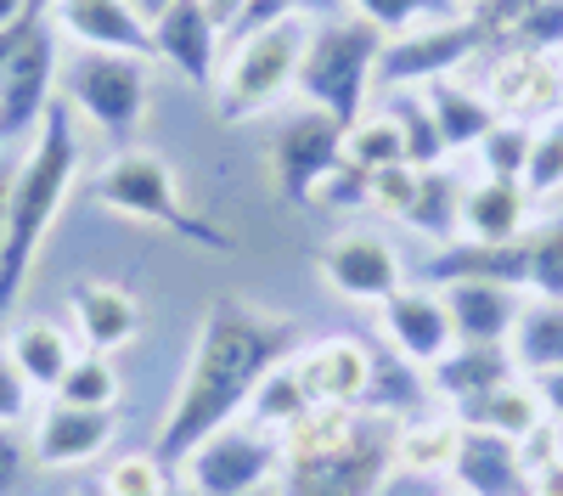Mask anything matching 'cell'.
Returning a JSON list of instances; mask_svg holds the SVG:
<instances>
[{
    "mask_svg": "<svg viewBox=\"0 0 563 496\" xmlns=\"http://www.w3.org/2000/svg\"><path fill=\"white\" fill-rule=\"evenodd\" d=\"M299 350V328L288 316H276L265 305L249 299H214L198 322L192 355L186 373L164 406V423L153 434V458L169 469H180V458L198 440H209L214 429L249 418V400L260 395V384Z\"/></svg>",
    "mask_w": 563,
    "mask_h": 496,
    "instance_id": "1",
    "label": "cell"
},
{
    "mask_svg": "<svg viewBox=\"0 0 563 496\" xmlns=\"http://www.w3.org/2000/svg\"><path fill=\"white\" fill-rule=\"evenodd\" d=\"M400 469V418L316 406L282 434V496H378Z\"/></svg>",
    "mask_w": 563,
    "mask_h": 496,
    "instance_id": "2",
    "label": "cell"
},
{
    "mask_svg": "<svg viewBox=\"0 0 563 496\" xmlns=\"http://www.w3.org/2000/svg\"><path fill=\"white\" fill-rule=\"evenodd\" d=\"M79 169H85V147H79V130H74V108L57 97V108L34 130V142L18 164V180H12L7 238H0V316H7L18 305V294L29 288L34 260H40L45 238H52Z\"/></svg>",
    "mask_w": 563,
    "mask_h": 496,
    "instance_id": "3",
    "label": "cell"
},
{
    "mask_svg": "<svg viewBox=\"0 0 563 496\" xmlns=\"http://www.w3.org/2000/svg\"><path fill=\"white\" fill-rule=\"evenodd\" d=\"M97 203L124 214V220H141V225H158V232L192 243V249H214V254H231L238 249V238L225 232V225L203 220L192 203L180 198V180L175 169L147 153V147H119L102 175H97Z\"/></svg>",
    "mask_w": 563,
    "mask_h": 496,
    "instance_id": "4",
    "label": "cell"
},
{
    "mask_svg": "<svg viewBox=\"0 0 563 496\" xmlns=\"http://www.w3.org/2000/svg\"><path fill=\"white\" fill-rule=\"evenodd\" d=\"M384 45H389V34L378 23L355 18V12L310 23V45H305V63H299V79H294L305 108L333 113L350 130L366 113V90H372V79H378Z\"/></svg>",
    "mask_w": 563,
    "mask_h": 496,
    "instance_id": "5",
    "label": "cell"
},
{
    "mask_svg": "<svg viewBox=\"0 0 563 496\" xmlns=\"http://www.w3.org/2000/svg\"><path fill=\"white\" fill-rule=\"evenodd\" d=\"M305 45H310L305 18H288V23L265 29V34H249L238 45H225L220 85H214V119L243 124V119H260L271 102H282V90H294V79H299Z\"/></svg>",
    "mask_w": 563,
    "mask_h": 496,
    "instance_id": "6",
    "label": "cell"
},
{
    "mask_svg": "<svg viewBox=\"0 0 563 496\" xmlns=\"http://www.w3.org/2000/svg\"><path fill=\"white\" fill-rule=\"evenodd\" d=\"M63 102L90 119L108 142H130L147 119V57H119V52H79L57 74Z\"/></svg>",
    "mask_w": 563,
    "mask_h": 496,
    "instance_id": "7",
    "label": "cell"
},
{
    "mask_svg": "<svg viewBox=\"0 0 563 496\" xmlns=\"http://www.w3.org/2000/svg\"><path fill=\"white\" fill-rule=\"evenodd\" d=\"M180 480L192 496H243V491L276 485L282 480V434H271L254 418H238L186 451Z\"/></svg>",
    "mask_w": 563,
    "mask_h": 496,
    "instance_id": "8",
    "label": "cell"
},
{
    "mask_svg": "<svg viewBox=\"0 0 563 496\" xmlns=\"http://www.w3.org/2000/svg\"><path fill=\"white\" fill-rule=\"evenodd\" d=\"M344 164V124L321 108H299L271 135V180L282 203H310L316 187Z\"/></svg>",
    "mask_w": 563,
    "mask_h": 496,
    "instance_id": "9",
    "label": "cell"
},
{
    "mask_svg": "<svg viewBox=\"0 0 563 496\" xmlns=\"http://www.w3.org/2000/svg\"><path fill=\"white\" fill-rule=\"evenodd\" d=\"M479 52H490V40L474 18H451V23H429V29H411V34H395L378 57V79L406 90V85H434V79H451L462 63H474Z\"/></svg>",
    "mask_w": 563,
    "mask_h": 496,
    "instance_id": "10",
    "label": "cell"
},
{
    "mask_svg": "<svg viewBox=\"0 0 563 496\" xmlns=\"http://www.w3.org/2000/svg\"><path fill=\"white\" fill-rule=\"evenodd\" d=\"M57 34L45 23L23 52L0 68V142H23L45 124V113L57 108Z\"/></svg>",
    "mask_w": 563,
    "mask_h": 496,
    "instance_id": "11",
    "label": "cell"
},
{
    "mask_svg": "<svg viewBox=\"0 0 563 496\" xmlns=\"http://www.w3.org/2000/svg\"><path fill=\"white\" fill-rule=\"evenodd\" d=\"M294 378L305 384L310 406H366V389H372V367H378V355H372L361 339H316L305 350L288 355Z\"/></svg>",
    "mask_w": 563,
    "mask_h": 496,
    "instance_id": "12",
    "label": "cell"
},
{
    "mask_svg": "<svg viewBox=\"0 0 563 496\" xmlns=\"http://www.w3.org/2000/svg\"><path fill=\"white\" fill-rule=\"evenodd\" d=\"M153 57L169 63L186 85H198V90H209L220 79L225 40H220L214 18L203 12V0H175L169 12L153 18Z\"/></svg>",
    "mask_w": 563,
    "mask_h": 496,
    "instance_id": "13",
    "label": "cell"
},
{
    "mask_svg": "<svg viewBox=\"0 0 563 496\" xmlns=\"http://www.w3.org/2000/svg\"><path fill=\"white\" fill-rule=\"evenodd\" d=\"M52 23L79 52H119L153 57V23L130 0H52Z\"/></svg>",
    "mask_w": 563,
    "mask_h": 496,
    "instance_id": "14",
    "label": "cell"
},
{
    "mask_svg": "<svg viewBox=\"0 0 563 496\" xmlns=\"http://www.w3.org/2000/svg\"><path fill=\"white\" fill-rule=\"evenodd\" d=\"M378 322H384V339L400 361L411 367H434L440 355H451L456 344V328H451V310L434 288H395L384 305H378Z\"/></svg>",
    "mask_w": 563,
    "mask_h": 496,
    "instance_id": "15",
    "label": "cell"
},
{
    "mask_svg": "<svg viewBox=\"0 0 563 496\" xmlns=\"http://www.w3.org/2000/svg\"><path fill=\"white\" fill-rule=\"evenodd\" d=\"M321 277L339 299H355V305H384L395 288H400V260L384 238L372 232H344L321 249Z\"/></svg>",
    "mask_w": 563,
    "mask_h": 496,
    "instance_id": "16",
    "label": "cell"
},
{
    "mask_svg": "<svg viewBox=\"0 0 563 496\" xmlns=\"http://www.w3.org/2000/svg\"><path fill=\"white\" fill-rule=\"evenodd\" d=\"M113 440V412L108 406H68V400H52L40 412V429H34V463L40 469H85L97 463Z\"/></svg>",
    "mask_w": 563,
    "mask_h": 496,
    "instance_id": "17",
    "label": "cell"
},
{
    "mask_svg": "<svg viewBox=\"0 0 563 496\" xmlns=\"http://www.w3.org/2000/svg\"><path fill=\"white\" fill-rule=\"evenodd\" d=\"M422 277L434 288L451 283H507V288H530V243L507 238V243H479V238H456L440 243L422 260Z\"/></svg>",
    "mask_w": 563,
    "mask_h": 496,
    "instance_id": "18",
    "label": "cell"
},
{
    "mask_svg": "<svg viewBox=\"0 0 563 496\" xmlns=\"http://www.w3.org/2000/svg\"><path fill=\"white\" fill-rule=\"evenodd\" d=\"M456 496H530V469L519 440H501L485 429H462L456 458H451Z\"/></svg>",
    "mask_w": 563,
    "mask_h": 496,
    "instance_id": "19",
    "label": "cell"
},
{
    "mask_svg": "<svg viewBox=\"0 0 563 496\" xmlns=\"http://www.w3.org/2000/svg\"><path fill=\"white\" fill-rule=\"evenodd\" d=\"M68 310H74V333L85 350H124L141 339V299L119 283H102V277H85L68 288Z\"/></svg>",
    "mask_w": 563,
    "mask_h": 496,
    "instance_id": "20",
    "label": "cell"
},
{
    "mask_svg": "<svg viewBox=\"0 0 563 496\" xmlns=\"http://www.w3.org/2000/svg\"><path fill=\"white\" fill-rule=\"evenodd\" d=\"M485 97L501 119H530L563 102V68L547 52H496Z\"/></svg>",
    "mask_w": 563,
    "mask_h": 496,
    "instance_id": "21",
    "label": "cell"
},
{
    "mask_svg": "<svg viewBox=\"0 0 563 496\" xmlns=\"http://www.w3.org/2000/svg\"><path fill=\"white\" fill-rule=\"evenodd\" d=\"M440 299L451 310L456 344H507L530 294L507 288V283H451V288H440Z\"/></svg>",
    "mask_w": 563,
    "mask_h": 496,
    "instance_id": "22",
    "label": "cell"
},
{
    "mask_svg": "<svg viewBox=\"0 0 563 496\" xmlns=\"http://www.w3.org/2000/svg\"><path fill=\"white\" fill-rule=\"evenodd\" d=\"M525 232H530V192H525V180L479 175L474 187L462 192V238L507 243V238H525Z\"/></svg>",
    "mask_w": 563,
    "mask_h": 496,
    "instance_id": "23",
    "label": "cell"
},
{
    "mask_svg": "<svg viewBox=\"0 0 563 496\" xmlns=\"http://www.w3.org/2000/svg\"><path fill=\"white\" fill-rule=\"evenodd\" d=\"M7 355H12V367L29 378V389H34V395H57V384H63V373L74 367L79 344H74V333H68L63 322L29 316V322H18V328H12Z\"/></svg>",
    "mask_w": 563,
    "mask_h": 496,
    "instance_id": "24",
    "label": "cell"
},
{
    "mask_svg": "<svg viewBox=\"0 0 563 496\" xmlns=\"http://www.w3.org/2000/svg\"><path fill=\"white\" fill-rule=\"evenodd\" d=\"M507 378H525L519 367H512L507 344H451V355H440L429 367V384L451 400V406H467L479 400L485 389L507 384Z\"/></svg>",
    "mask_w": 563,
    "mask_h": 496,
    "instance_id": "25",
    "label": "cell"
},
{
    "mask_svg": "<svg viewBox=\"0 0 563 496\" xmlns=\"http://www.w3.org/2000/svg\"><path fill=\"white\" fill-rule=\"evenodd\" d=\"M456 423L462 429H485V434H501V440H525L547 423V406L536 395L530 378H507L496 389H485L479 400L456 406Z\"/></svg>",
    "mask_w": 563,
    "mask_h": 496,
    "instance_id": "26",
    "label": "cell"
},
{
    "mask_svg": "<svg viewBox=\"0 0 563 496\" xmlns=\"http://www.w3.org/2000/svg\"><path fill=\"white\" fill-rule=\"evenodd\" d=\"M507 355L525 378H541V373H558L563 367V299H525L519 322H512V339H507Z\"/></svg>",
    "mask_w": 563,
    "mask_h": 496,
    "instance_id": "27",
    "label": "cell"
},
{
    "mask_svg": "<svg viewBox=\"0 0 563 496\" xmlns=\"http://www.w3.org/2000/svg\"><path fill=\"white\" fill-rule=\"evenodd\" d=\"M422 102H429V113H434V124H440L445 153L479 147V142H485V130L501 119V113L490 108V97H479V90H467V85H456V79L422 85Z\"/></svg>",
    "mask_w": 563,
    "mask_h": 496,
    "instance_id": "28",
    "label": "cell"
},
{
    "mask_svg": "<svg viewBox=\"0 0 563 496\" xmlns=\"http://www.w3.org/2000/svg\"><path fill=\"white\" fill-rule=\"evenodd\" d=\"M462 180L451 175V169H417V192H411V203H406V225L411 232H422V238H434V243H456L462 238Z\"/></svg>",
    "mask_w": 563,
    "mask_h": 496,
    "instance_id": "29",
    "label": "cell"
},
{
    "mask_svg": "<svg viewBox=\"0 0 563 496\" xmlns=\"http://www.w3.org/2000/svg\"><path fill=\"white\" fill-rule=\"evenodd\" d=\"M456 440H462V423L456 412H411L400 418V463L417 469V474H451V458H456Z\"/></svg>",
    "mask_w": 563,
    "mask_h": 496,
    "instance_id": "30",
    "label": "cell"
},
{
    "mask_svg": "<svg viewBox=\"0 0 563 496\" xmlns=\"http://www.w3.org/2000/svg\"><path fill=\"white\" fill-rule=\"evenodd\" d=\"M389 119L400 130V147H406V164L411 169H434L445 158V142H440V124L429 113V102L411 97V90H395V102H389Z\"/></svg>",
    "mask_w": 563,
    "mask_h": 496,
    "instance_id": "31",
    "label": "cell"
},
{
    "mask_svg": "<svg viewBox=\"0 0 563 496\" xmlns=\"http://www.w3.org/2000/svg\"><path fill=\"white\" fill-rule=\"evenodd\" d=\"M344 158L366 175H378V169H395L406 164V147H400V130L389 113H361L350 130H344Z\"/></svg>",
    "mask_w": 563,
    "mask_h": 496,
    "instance_id": "32",
    "label": "cell"
},
{
    "mask_svg": "<svg viewBox=\"0 0 563 496\" xmlns=\"http://www.w3.org/2000/svg\"><path fill=\"white\" fill-rule=\"evenodd\" d=\"M305 412H316V406H310V395H305V384L294 378L288 361H282V367L260 384V395L249 400V418H254V423H265L271 434H288Z\"/></svg>",
    "mask_w": 563,
    "mask_h": 496,
    "instance_id": "33",
    "label": "cell"
},
{
    "mask_svg": "<svg viewBox=\"0 0 563 496\" xmlns=\"http://www.w3.org/2000/svg\"><path fill=\"white\" fill-rule=\"evenodd\" d=\"M52 400H68V406H108V412H113V400H119V367H113V355L79 350Z\"/></svg>",
    "mask_w": 563,
    "mask_h": 496,
    "instance_id": "34",
    "label": "cell"
},
{
    "mask_svg": "<svg viewBox=\"0 0 563 496\" xmlns=\"http://www.w3.org/2000/svg\"><path fill=\"white\" fill-rule=\"evenodd\" d=\"M355 18L378 23L384 34H411V29L462 18V0H355Z\"/></svg>",
    "mask_w": 563,
    "mask_h": 496,
    "instance_id": "35",
    "label": "cell"
},
{
    "mask_svg": "<svg viewBox=\"0 0 563 496\" xmlns=\"http://www.w3.org/2000/svg\"><path fill=\"white\" fill-rule=\"evenodd\" d=\"M530 124L525 119H496L479 142V169L496 175V180H525V164H530Z\"/></svg>",
    "mask_w": 563,
    "mask_h": 496,
    "instance_id": "36",
    "label": "cell"
},
{
    "mask_svg": "<svg viewBox=\"0 0 563 496\" xmlns=\"http://www.w3.org/2000/svg\"><path fill=\"white\" fill-rule=\"evenodd\" d=\"M525 243H530V288H525V294H536V299H563V214L530 225Z\"/></svg>",
    "mask_w": 563,
    "mask_h": 496,
    "instance_id": "37",
    "label": "cell"
},
{
    "mask_svg": "<svg viewBox=\"0 0 563 496\" xmlns=\"http://www.w3.org/2000/svg\"><path fill=\"white\" fill-rule=\"evenodd\" d=\"M563 187V113L541 119L530 135V164H525V192L530 198H552Z\"/></svg>",
    "mask_w": 563,
    "mask_h": 496,
    "instance_id": "38",
    "label": "cell"
},
{
    "mask_svg": "<svg viewBox=\"0 0 563 496\" xmlns=\"http://www.w3.org/2000/svg\"><path fill=\"white\" fill-rule=\"evenodd\" d=\"M108 496H158L169 485V469L153 458V451H124V458H113V469L102 474Z\"/></svg>",
    "mask_w": 563,
    "mask_h": 496,
    "instance_id": "39",
    "label": "cell"
},
{
    "mask_svg": "<svg viewBox=\"0 0 563 496\" xmlns=\"http://www.w3.org/2000/svg\"><path fill=\"white\" fill-rule=\"evenodd\" d=\"M536 7H547V0H474L467 7V18H474L479 29H485V40H490V52H501L507 45V34L519 29Z\"/></svg>",
    "mask_w": 563,
    "mask_h": 496,
    "instance_id": "40",
    "label": "cell"
},
{
    "mask_svg": "<svg viewBox=\"0 0 563 496\" xmlns=\"http://www.w3.org/2000/svg\"><path fill=\"white\" fill-rule=\"evenodd\" d=\"M316 198L327 203V209H361V203H372V175L366 169H355L350 158L333 169V175H327L321 180V187H316Z\"/></svg>",
    "mask_w": 563,
    "mask_h": 496,
    "instance_id": "41",
    "label": "cell"
},
{
    "mask_svg": "<svg viewBox=\"0 0 563 496\" xmlns=\"http://www.w3.org/2000/svg\"><path fill=\"white\" fill-rule=\"evenodd\" d=\"M288 18H294V7H288V0H243L238 23H231L220 40H225V45H238V40H249V34H265V29L288 23Z\"/></svg>",
    "mask_w": 563,
    "mask_h": 496,
    "instance_id": "42",
    "label": "cell"
},
{
    "mask_svg": "<svg viewBox=\"0 0 563 496\" xmlns=\"http://www.w3.org/2000/svg\"><path fill=\"white\" fill-rule=\"evenodd\" d=\"M411 192H417V169L411 164H395V169H378L372 175V203H378L384 214H406V203H411Z\"/></svg>",
    "mask_w": 563,
    "mask_h": 496,
    "instance_id": "43",
    "label": "cell"
},
{
    "mask_svg": "<svg viewBox=\"0 0 563 496\" xmlns=\"http://www.w3.org/2000/svg\"><path fill=\"white\" fill-rule=\"evenodd\" d=\"M29 406H34V389H29V378L12 367V355L0 350V423H7V429H18V423L29 418Z\"/></svg>",
    "mask_w": 563,
    "mask_h": 496,
    "instance_id": "44",
    "label": "cell"
},
{
    "mask_svg": "<svg viewBox=\"0 0 563 496\" xmlns=\"http://www.w3.org/2000/svg\"><path fill=\"white\" fill-rule=\"evenodd\" d=\"M29 463H34V451L18 440V429L0 423V496H12L29 480Z\"/></svg>",
    "mask_w": 563,
    "mask_h": 496,
    "instance_id": "45",
    "label": "cell"
},
{
    "mask_svg": "<svg viewBox=\"0 0 563 496\" xmlns=\"http://www.w3.org/2000/svg\"><path fill=\"white\" fill-rule=\"evenodd\" d=\"M45 7H52V0H45ZM45 7H34V12H29L23 23H12V29H0V68H7V63L23 52V45H29V40L45 29Z\"/></svg>",
    "mask_w": 563,
    "mask_h": 496,
    "instance_id": "46",
    "label": "cell"
},
{
    "mask_svg": "<svg viewBox=\"0 0 563 496\" xmlns=\"http://www.w3.org/2000/svg\"><path fill=\"white\" fill-rule=\"evenodd\" d=\"M536 384V395H541V406H547V418L563 429V367L558 373H541V378H530Z\"/></svg>",
    "mask_w": 563,
    "mask_h": 496,
    "instance_id": "47",
    "label": "cell"
},
{
    "mask_svg": "<svg viewBox=\"0 0 563 496\" xmlns=\"http://www.w3.org/2000/svg\"><path fill=\"white\" fill-rule=\"evenodd\" d=\"M530 496H563V451H558L552 463L530 469Z\"/></svg>",
    "mask_w": 563,
    "mask_h": 496,
    "instance_id": "48",
    "label": "cell"
},
{
    "mask_svg": "<svg viewBox=\"0 0 563 496\" xmlns=\"http://www.w3.org/2000/svg\"><path fill=\"white\" fill-rule=\"evenodd\" d=\"M288 7H294V18H305V23H327V18L344 12V0H288Z\"/></svg>",
    "mask_w": 563,
    "mask_h": 496,
    "instance_id": "49",
    "label": "cell"
},
{
    "mask_svg": "<svg viewBox=\"0 0 563 496\" xmlns=\"http://www.w3.org/2000/svg\"><path fill=\"white\" fill-rule=\"evenodd\" d=\"M203 12L214 18V29L225 34L231 23H238V12H243V0H203Z\"/></svg>",
    "mask_w": 563,
    "mask_h": 496,
    "instance_id": "50",
    "label": "cell"
},
{
    "mask_svg": "<svg viewBox=\"0 0 563 496\" xmlns=\"http://www.w3.org/2000/svg\"><path fill=\"white\" fill-rule=\"evenodd\" d=\"M12 180H18V164L0 158V238H7V209H12Z\"/></svg>",
    "mask_w": 563,
    "mask_h": 496,
    "instance_id": "51",
    "label": "cell"
},
{
    "mask_svg": "<svg viewBox=\"0 0 563 496\" xmlns=\"http://www.w3.org/2000/svg\"><path fill=\"white\" fill-rule=\"evenodd\" d=\"M34 7H45V0H0V29H12V23H23Z\"/></svg>",
    "mask_w": 563,
    "mask_h": 496,
    "instance_id": "52",
    "label": "cell"
},
{
    "mask_svg": "<svg viewBox=\"0 0 563 496\" xmlns=\"http://www.w3.org/2000/svg\"><path fill=\"white\" fill-rule=\"evenodd\" d=\"M130 7H135L141 18H147V23H153L158 12H169V7H175V0H130Z\"/></svg>",
    "mask_w": 563,
    "mask_h": 496,
    "instance_id": "53",
    "label": "cell"
},
{
    "mask_svg": "<svg viewBox=\"0 0 563 496\" xmlns=\"http://www.w3.org/2000/svg\"><path fill=\"white\" fill-rule=\"evenodd\" d=\"M74 496H108V485H102V480H90V485H79Z\"/></svg>",
    "mask_w": 563,
    "mask_h": 496,
    "instance_id": "54",
    "label": "cell"
},
{
    "mask_svg": "<svg viewBox=\"0 0 563 496\" xmlns=\"http://www.w3.org/2000/svg\"><path fill=\"white\" fill-rule=\"evenodd\" d=\"M158 496H192V491H186V480H169V485H164Z\"/></svg>",
    "mask_w": 563,
    "mask_h": 496,
    "instance_id": "55",
    "label": "cell"
},
{
    "mask_svg": "<svg viewBox=\"0 0 563 496\" xmlns=\"http://www.w3.org/2000/svg\"><path fill=\"white\" fill-rule=\"evenodd\" d=\"M243 496H282L276 485H260V491H243Z\"/></svg>",
    "mask_w": 563,
    "mask_h": 496,
    "instance_id": "56",
    "label": "cell"
},
{
    "mask_svg": "<svg viewBox=\"0 0 563 496\" xmlns=\"http://www.w3.org/2000/svg\"><path fill=\"white\" fill-rule=\"evenodd\" d=\"M467 7H474V0H462V12H467Z\"/></svg>",
    "mask_w": 563,
    "mask_h": 496,
    "instance_id": "57",
    "label": "cell"
}]
</instances>
